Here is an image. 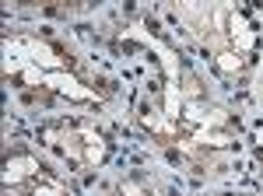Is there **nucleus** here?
Returning a JSON list of instances; mask_svg holds the SVG:
<instances>
[{
    "label": "nucleus",
    "mask_w": 263,
    "mask_h": 196,
    "mask_svg": "<svg viewBox=\"0 0 263 196\" xmlns=\"http://www.w3.org/2000/svg\"><path fill=\"white\" fill-rule=\"evenodd\" d=\"M11 77H21L25 84H32V88H49V91H57V95L70 98V102H88V105L102 102L99 91H95V88H88L81 77H74L70 70H39V67H18Z\"/></svg>",
    "instance_id": "obj_3"
},
{
    "label": "nucleus",
    "mask_w": 263,
    "mask_h": 196,
    "mask_svg": "<svg viewBox=\"0 0 263 196\" xmlns=\"http://www.w3.org/2000/svg\"><path fill=\"white\" fill-rule=\"evenodd\" d=\"M7 196H32V193H25V189H4Z\"/></svg>",
    "instance_id": "obj_8"
},
{
    "label": "nucleus",
    "mask_w": 263,
    "mask_h": 196,
    "mask_svg": "<svg viewBox=\"0 0 263 196\" xmlns=\"http://www.w3.org/2000/svg\"><path fill=\"white\" fill-rule=\"evenodd\" d=\"M120 193L123 196H158L155 189H147V186H144V182H137V179H126V182L120 186Z\"/></svg>",
    "instance_id": "obj_6"
},
{
    "label": "nucleus",
    "mask_w": 263,
    "mask_h": 196,
    "mask_svg": "<svg viewBox=\"0 0 263 196\" xmlns=\"http://www.w3.org/2000/svg\"><path fill=\"white\" fill-rule=\"evenodd\" d=\"M42 172L39 158L28 154V151H14V154H7L4 161V189H14V186H25L28 179H35Z\"/></svg>",
    "instance_id": "obj_4"
},
{
    "label": "nucleus",
    "mask_w": 263,
    "mask_h": 196,
    "mask_svg": "<svg viewBox=\"0 0 263 196\" xmlns=\"http://www.w3.org/2000/svg\"><path fill=\"white\" fill-rule=\"evenodd\" d=\"M49 144L70 165H81V168H102L109 161V140L102 137L91 123H81V119H67L60 126H53Z\"/></svg>",
    "instance_id": "obj_1"
},
{
    "label": "nucleus",
    "mask_w": 263,
    "mask_h": 196,
    "mask_svg": "<svg viewBox=\"0 0 263 196\" xmlns=\"http://www.w3.org/2000/svg\"><path fill=\"white\" fill-rule=\"evenodd\" d=\"M14 189H25V193H32V196H70V189H67L53 172H46V168H42L35 179H28L25 186H14Z\"/></svg>",
    "instance_id": "obj_5"
},
{
    "label": "nucleus",
    "mask_w": 263,
    "mask_h": 196,
    "mask_svg": "<svg viewBox=\"0 0 263 196\" xmlns=\"http://www.w3.org/2000/svg\"><path fill=\"white\" fill-rule=\"evenodd\" d=\"M18 67H39V70H70V60L63 56L53 42L39 35L14 32L4 39V77H11Z\"/></svg>",
    "instance_id": "obj_2"
},
{
    "label": "nucleus",
    "mask_w": 263,
    "mask_h": 196,
    "mask_svg": "<svg viewBox=\"0 0 263 196\" xmlns=\"http://www.w3.org/2000/svg\"><path fill=\"white\" fill-rule=\"evenodd\" d=\"M256 151H260V158H263V126H256Z\"/></svg>",
    "instance_id": "obj_7"
}]
</instances>
